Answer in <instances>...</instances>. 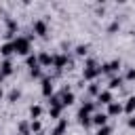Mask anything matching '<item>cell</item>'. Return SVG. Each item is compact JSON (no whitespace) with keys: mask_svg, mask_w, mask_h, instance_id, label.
Here are the masks:
<instances>
[{"mask_svg":"<svg viewBox=\"0 0 135 135\" xmlns=\"http://www.w3.org/2000/svg\"><path fill=\"white\" fill-rule=\"evenodd\" d=\"M40 91H42L44 97H51V95H53V78H42Z\"/></svg>","mask_w":135,"mask_h":135,"instance_id":"obj_5","label":"cell"},{"mask_svg":"<svg viewBox=\"0 0 135 135\" xmlns=\"http://www.w3.org/2000/svg\"><path fill=\"white\" fill-rule=\"evenodd\" d=\"M127 124H129V127H135V116H131V118L127 120Z\"/></svg>","mask_w":135,"mask_h":135,"instance_id":"obj_31","label":"cell"},{"mask_svg":"<svg viewBox=\"0 0 135 135\" xmlns=\"http://www.w3.org/2000/svg\"><path fill=\"white\" fill-rule=\"evenodd\" d=\"M30 74H32V78H40V76H42V72H40V65L32 68V70H30Z\"/></svg>","mask_w":135,"mask_h":135,"instance_id":"obj_28","label":"cell"},{"mask_svg":"<svg viewBox=\"0 0 135 135\" xmlns=\"http://www.w3.org/2000/svg\"><path fill=\"white\" fill-rule=\"evenodd\" d=\"M122 112H129V114L135 112V97H129V99H127V103L122 105Z\"/></svg>","mask_w":135,"mask_h":135,"instance_id":"obj_17","label":"cell"},{"mask_svg":"<svg viewBox=\"0 0 135 135\" xmlns=\"http://www.w3.org/2000/svg\"><path fill=\"white\" fill-rule=\"evenodd\" d=\"M25 63H27V68H30V70H32V68H36V65H38V57H36V55H32V53H30V55H27V57H25Z\"/></svg>","mask_w":135,"mask_h":135,"instance_id":"obj_18","label":"cell"},{"mask_svg":"<svg viewBox=\"0 0 135 135\" xmlns=\"http://www.w3.org/2000/svg\"><path fill=\"white\" fill-rule=\"evenodd\" d=\"M61 108H63V105H51V110H49L51 118H59V114H61Z\"/></svg>","mask_w":135,"mask_h":135,"instance_id":"obj_20","label":"cell"},{"mask_svg":"<svg viewBox=\"0 0 135 135\" xmlns=\"http://www.w3.org/2000/svg\"><path fill=\"white\" fill-rule=\"evenodd\" d=\"M65 129H68V120H65V118H61V120L57 122V127L53 129V135H63V133H65Z\"/></svg>","mask_w":135,"mask_h":135,"instance_id":"obj_14","label":"cell"},{"mask_svg":"<svg viewBox=\"0 0 135 135\" xmlns=\"http://www.w3.org/2000/svg\"><path fill=\"white\" fill-rule=\"evenodd\" d=\"M19 97H21V91H19V89H13V91L8 93V101H17Z\"/></svg>","mask_w":135,"mask_h":135,"instance_id":"obj_24","label":"cell"},{"mask_svg":"<svg viewBox=\"0 0 135 135\" xmlns=\"http://www.w3.org/2000/svg\"><path fill=\"white\" fill-rule=\"evenodd\" d=\"M86 53H89V46H86V44H78V46H76V55H80V57H84Z\"/></svg>","mask_w":135,"mask_h":135,"instance_id":"obj_23","label":"cell"},{"mask_svg":"<svg viewBox=\"0 0 135 135\" xmlns=\"http://www.w3.org/2000/svg\"><path fill=\"white\" fill-rule=\"evenodd\" d=\"M30 114H32V118H34V120H38V118H40V114H42V108H40V105H32V108H30Z\"/></svg>","mask_w":135,"mask_h":135,"instance_id":"obj_19","label":"cell"},{"mask_svg":"<svg viewBox=\"0 0 135 135\" xmlns=\"http://www.w3.org/2000/svg\"><path fill=\"white\" fill-rule=\"evenodd\" d=\"M13 49H15V53L17 55H30V38H25V36H17V38H13Z\"/></svg>","mask_w":135,"mask_h":135,"instance_id":"obj_1","label":"cell"},{"mask_svg":"<svg viewBox=\"0 0 135 135\" xmlns=\"http://www.w3.org/2000/svg\"><path fill=\"white\" fill-rule=\"evenodd\" d=\"M99 91H101V89H99L97 84H91V86H89V93H91V95H95V97L99 95Z\"/></svg>","mask_w":135,"mask_h":135,"instance_id":"obj_29","label":"cell"},{"mask_svg":"<svg viewBox=\"0 0 135 135\" xmlns=\"http://www.w3.org/2000/svg\"><path fill=\"white\" fill-rule=\"evenodd\" d=\"M2 95H4V93H2V89H0V99H2Z\"/></svg>","mask_w":135,"mask_h":135,"instance_id":"obj_32","label":"cell"},{"mask_svg":"<svg viewBox=\"0 0 135 135\" xmlns=\"http://www.w3.org/2000/svg\"><path fill=\"white\" fill-rule=\"evenodd\" d=\"M70 61H72V59H70L68 55H63V53H61V55H53V65H55L57 70H63Z\"/></svg>","mask_w":135,"mask_h":135,"instance_id":"obj_4","label":"cell"},{"mask_svg":"<svg viewBox=\"0 0 135 135\" xmlns=\"http://www.w3.org/2000/svg\"><path fill=\"white\" fill-rule=\"evenodd\" d=\"M110 133H112V127L105 124V127H99V131H97L95 135H110Z\"/></svg>","mask_w":135,"mask_h":135,"instance_id":"obj_27","label":"cell"},{"mask_svg":"<svg viewBox=\"0 0 135 135\" xmlns=\"http://www.w3.org/2000/svg\"><path fill=\"white\" fill-rule=\"evenodd\" d=\"M76 116H78V122H80L82 127H89V124H93V122H91V114H89V112H84V110H78V114H76Z\"/></svg>","mask_w":135,"mask_h":135,"instance_id":"obj_10","label":"cell"},{"mask_svg":"<svg viewBox=\"0 0 135 135\" xmlns=\"http://www.w3.org/2000/svg\"><path fill=\"white\" fill-rule=\"evenodd\" d=\"M118 27H120V23H118V21H112V23H110V27H108V32H116Z\"/></svg>","mask_w":135,"mask_h":135,"instance_id":"obj_30","label":"cell"},{"mask_svg":"<svg viewBox=\"0 0 135 135\" xmlns=\"http://www.w3.org/2000/svg\"><path fill=\"white\" fill-rule=\"evenodd\" d=\"M17 129H19V135H30V124L27 122H19Z\"/></svg>","mask_w":135,"mask_h":135,"instance_id":"obj_22","label":"cell"},{"mask_svg":"<svg viewBox=\"0 0 135 135\" xmlns=\"http://www.w3.org/2000/svg\"><path fill=\"white\" fill-rule=\"evenodd\" d=\"M91 122L97 124V127H105V124H108V114H103V112H95V114L91 116Z\"/></svg>","mask_w":135,"mask_h":135,"instance_id":"obj_6","label":"cell"},{"mask_svg":"<svg viewBox=\"0 0 135 135\" xmlns=\"http://www.w3.org/2000/svg\"><path fill=\"white\" fill-rule=\"evenodd\" d=\"M32 27H34V34H38V36H44L46 34V21L44 19H36Z\"/></svg>","mask_w":135,"mask_h":135,"instance_id":"obj_9","label":"cell"},{"mask_svg":"<svg viewBox=\"0 0 135 135\" xmlns=\"http://www.w3.org/2000/svg\"><path fill=\"white\" fill-rule=\"evenodd\" d=\"M122 82H124V80H122V76H114V78H110V84H108L110 89H108V91H114V89H120V86H122Z\"/></svg>","mask_w":135,"mask_h":135,"instance_id":"obj_16","label":"cell"},{"mask_svg":"<svg viewBox=\"0 0 135 135\" xmlns=\"http://www.w3.org/2000/svg\"><path fill=\"white\" fill-rule=\"evenodd\" d=\"M30 131L40 133V131H42V122H40V120H32V122H30Z\"/></svg>","mask_w":135,"mask_h":135,"instance_id":"obj_21","label":"cell"},{"mask_svg":"<svg viewBox=\"0 0 135 135\" xmlns=\"http://www.w3.org/2000/svg\"><path fill=\"white\" fill-rule=\"evenodd\" d=\"M112 101H114V97H112V91H99V95H97V103L110 105Z\"/></svg>","mask_w":135,"mask_h":135,"instance_id":"obj_7","label":"cell"},{"mask_svg":"<svg viewBox=\"0 0 135 135\" xmlns=\"http://www.w3.org/2000/svg\"><path fill=\"white\" fill-rule=\"evenodd\" d=\"M0 53H2V55H4L6 59H8V57H11L13 53H15V49H13V42H4V44L0 46Z\"/></svg>","mask_w":135,"mask_h":135,"instance_id":"obj_15","label":"cell"},{"mask_svg":"<svg viewBox=\"0 0 135 135\" xmlns=\"http://www.w3.org/2000/svg\"><path fill=\"white\" fill-rule=\"evenodd\" d=\"M36 135H44V133H42V131H40V133H36Z\"/></svg>","mask_w":135,"mask_h":135,"instance_id":"obj_33","label":"cell"},{"mask_svg":"<svg viewBox=\"0 0 135 135\" xmlns=\"http://www.w3.org/2000/svg\"><path fill=\"white\" fill-rule=\"evenodd\" d=\"M99 74H101V72H99L97 63H95L93 59H89L86 65H84V70H82V78H84V80H93V78H97Z\"/></svg>","mask_w":135,"mask_h":135,"instance_id":"obj_2","label":"cell"},{"mask_svg":"<svg viewBox=\"0 0 135 135\" xmlns=\"http://www.w3.org/2000/svg\"><path fill=\"white\" fill-rule=\"evenodd\" d=\"M122 80H135V68H129L127 74L122 76Z\"/></svg>","mask_w":135,"mask_h":135,"instance_id":"obj_26","label":"cell"},{"mask_svg":"<svg viewBox=\"0 0 135 135\" xmlns=\"http://www.w3.org/2000/svg\"><path fill=\"white\" fill-rule=\"evenodd\" d=\"M11 74H13V63H11V59H4L2 65H0V80L11 76Z\"/></svg>","mask_w":135,"mask_h":135,"instance_id":"obj_8","label":"cell"},{"mask_svg":"<svg viewBox=\"0 0 135 135\" xmlns=\"http://www.w3.org/2000/svg\"><path fill=\"white\" fill-rule=\"evenodd\" d=\"M80 110H84V112H89V114H91V112L95 110V103H93V101H84V103L80 105Z\"/></svg>","mask_w":135,"mask_h":135,"instance_id":"obj_25","label":"cell"},{"mask_svg":"<svg viewBox=\"0 0 135 135\" xmlns=\"http://www.w3.org/2000/svg\"><path fill=\"white\" fill-rule=\"evenodd\" d=\"M120 112H122V105H120V103L112 101V103L108 105V116H118Z\"/></svg>","mask_w":135,"mask_h":135,"instance_id":"obj_13","label":"cell"},{"mask_svg":"<svg viewBox=\"0 0 135 135\" xmlns=\"http://www.w3.org/2000/svg\"><path fill=\"white\" fill-rule=\"evenodd\" d=\"M118 70H120V61H118V59H114V61H108V63L99 65V72H101V74H116Z\"/></svg>","mask_w":135,"mask_h":135,"instance_id":"obj_3","label":"cell"},{"mask_svg":"<svg viewBox=\"0 0 135 135\" xmlns=\"http://www.w3.org/2000/svg\"><path fill=\"white\" fill-rule=\"evenodd\" d=\"M15 32H17V21L15 19H6V38H13L15 36Z\"/></svg>","mask_w":135,"mask_h":135,"instance_id":"obj_11","label":"cell"},{"mask_svg":"<svg viewBox=\"0 0 135 135\" xmlns=\"http://www.w3.org/2000/svg\"><path fill=\"white\" fill-rule=\"evenodd\" d=\"M36 57H38V65H53V55L40 53V55H36Z\"/></svg>","mask_w":135,"mask_h":135,"instance_id":"obj_12","label":"cell"}]
</instances>
